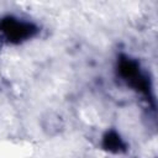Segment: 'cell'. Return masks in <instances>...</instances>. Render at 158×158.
<instances>
[{"label": "cell", "instance_id": "obj_1", "mask_svg": "<svg viewBox=\"0 0 158 158\" xmlns=\"http://www.w3.org/2000/svg\"><path fill=\"white\" fill-rule=\"evenodd\" d=\"M1 31L10 41H21L30 37L33 32V27L30 23L7 19L1 22Z\"/></svg>", "mask_w": 158, "mask_h": 158}, {"label": "cell", "instance_id": "obj_2", "mask_svg": "<svg viewBox=\"0 0 158 158\" xmlns=\"http://www.w3.org/2000/svg\"><path fill=\"white\" fill-rule=\"evenodd\" d=\"M105 147L106 148H110V149H118L122 147V143H121V139L115 133H109L107 137L105 138Z\"/></svg>", "mask_w": 158, "mask_h": 158}]
</instances>
